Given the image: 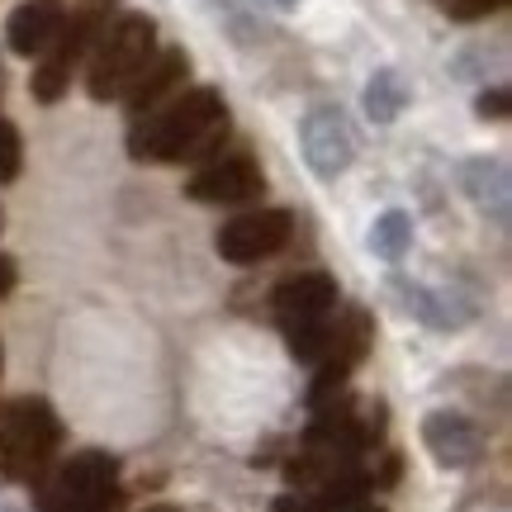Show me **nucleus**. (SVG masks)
Masks as SVG:
<instances>
[{
	"instance_id": "nucleus-1",
	"label": "nucleus",
	"mask_w": 512,
	"mask_h": 512,
	"mask_svg": "<svg viewBox=\"0 0 512 512\" xmlns=\"http://www.w3.org/2000/svg\"><path fill=\"white\" fill-rule=\"evenodd\" d=\"M228 138V110L214 86L176 95L166 110L147 114V124L128 133V152L138 162H200Z\"/></svg>"
},
{
	"instance_id": "nucleus-2",
	"label": "nucleus",
	"mask_w": 512,
	"mask_h": 512,
	"mask_svg": "<svg viewBox=\"0 0 512 512\" xmlns=\"http://www.w3.org/2000/svg\"><path fill=\"white\" fill-rule=\"evenodd\" d=\"M62 441V422L43 399H19L0 413V475L38 484Z\"/></svg>"
},
{
	"instance_id": "nucleus-3",
	"label": "nucleus",
	"mask_w": 512,
	"mask_h": 512,
	"mask_svg": "<svg viewBox=\"0 0 512 512\" xmlns=\"http://www.w3.org/2000/svg\"><path fill=\"white\" fill-rule=\"evenodd\" d=\"M38 512H119V465L105 451H81L38 479Z\"/></svg>"
},
{
	"instance_id": "nucleus-4",
	"label": "nucleus",
	"mask_w": 512,
	"mask_h": 512,
	"mask_svg": "<svg viewBox=\"0 0 512 512\" xmlns=\"http://www.w3.org/2000/svg\"><path fill=\"white\" fill-rule=\"evenodd\" d=\"M114 5H119V0H81L72 10V19H62L57 38L38 53L43 62L34 67V100L38 105L62 100V91L72 86V72L81 67V57L95 48V38H100V29H105V19H110Z\"/></svg>"
},
{
	"instance_id": "nucleus-5",
	"label": "nucleus",
	"mask_w": 512,
	"mask_h": 512,
	"mask_svg": "<svg viewBox=\"0 0 512 512\" xmlns=\"http://www.w3.org/2000/svg\"><path fill=\"white\" fill-rule=\"evenodd\" d=\"M152 53H157V24L147 15H124L110 34L95 38V57L86 72L91 100H119Z\"/></svg>"
},
{
	"instance_id": "nucleus-6",
	"label": "nucleus",
	"mask_w": 512,
	"mask_h": 512,
	"mask_svg": "<svg viewBox=\"0 0 512 512\" xmlns=\"http://www.w3.org/2000/svg\"><path fill=\"white\" fill-rule=\"evenodd\" d=\"M332 313H337V285L332 275L309 271V275H294L275 290V318L290 337V347L304 356V361H318V351L328 342L332 328Z\"/></svg>"
},
{
	"instance_id": "nucleus-7",
	"label": "nucleus",
	"mask_w": 512,
	"mask_h": 512,
	"mask_svg": "<svg viewBox=\"0 0 512 512\" xmlns=\"http://www.w3.org/2000/svg\"><path fill=\"white\" fill-rule=\"evenodd\" d=\"M290 238H294L290 209H252V214H238V219L223 223L214 247L233 266H256V261H271V256L285 252Z\"/></svg>"
},
{
	"instance_id": "nucleus-8",
	"label": "nucleus",
	"mask_w": 512,
	"mask_h": 512,
	"mask_svg": "<svg viewBox=\"0 0 512 512\" xmlns=\"http://www.w3.org/2000/svg\"><path fill=\"white\" fill-rule=\"evenodd\" d=\"M370 347V323L361 309H351L342 323H332L328 328V342L318 351V375H313V389H309V403L313 408H323V403L337 394V384L347 380L356 361L366 356Z\"/></svg>"
},
{
	"instance_id": "nucleus-9",
	"label": "nucleus",
	"mask_w": 512,
	"mask_h": 512,
	"mask_svg": "<svg viewBox=\"0 0 512 512\" xmlns=\"http://www.w3.org/2000/svg\"><path fill=\"white\" fill-rule=\"evenodd\" d=\"M299 147H304V162L313 166V176H342L356 157V138H351V124L347 114L337 110V105H318V110L304 114V124H299Z\"/></svg>"
},
{
	"instance_id": "nucleus-10",
	"label": "nucleus",
	"mask_w": 512,
	"mask_h": 512,
	"mask_svg": "<svg viewBox=\"0 0 512 512\" xmlns=\"http://www.w3.org/2000/svg\"><path fill=\"white\" fill-rule=\"evenodd\" d=\"M266 190V176L261 166L247 157V152H233V157H214L209 166H200L190 181H185V195L200 204H247Z\"/></svg>"
},
{
	"instance_id": "nucleus-11",
	"label": "nucleus",
	"mask_w": 512,
	"mask_h": 512,
	"mask_svg": "<svg viewBox=\"0 0 512 512\" xmlns=\"http://www.w3.org/2000/svg\"><path fill=\"white\" fill-rule=\"evenodd\" d=\"M422 441H427L432 460L446 465V470H465V465H475V460L484 456V432H479L465 413H451V408L427 413V422H422Z\"/></svg>"
},
{
	"instance_id": "nucleus-12",
	"label": "nucleus",
	"mask_w": 512,
	"mask_h": 512,
	"mask_svg": "<svg viewBox=\"0 0 512 512\" xmlns=\"http://www.w3.org/2000/svg\"><path fill=\"white\" fill-rule=\"evenodd\" d=\"M185 72H190V57H185L181 48H162V53H152V57H147V67L128 81V91H124L128 114H133V119L152 114L166 95L185 81Z\"/></svg>"
},
{
	"instance_id": "nucleus-13",
	"label": "nucleus",
	"mask_w": 512,
	"mask_h": 512,
	"mask_svg": "<svg viewBox=\"0 0 512 512\" xmlns=\"http://www.w3.org/2000/svg\"><path fill=\"white\" fill-rule=\"evenodd\" d=\"M62 19H67L62 15V0H24L15 15H10V24H5V43L19 57H38L57 38Z\"/></svg>"
},
{
	"instance_id": "nucleus-14",
	"label": "nucleus",
	"mask_w": 512,
	"mask_h": 512,
	"mask_svg": "<svg viewBox=\"0 0 512 512\" xmlns=\"http://www.w3.org/2000/svg\"><path fill=\"white\" fill-rule=\"evenodd\" d=\"M460 190L475 200V209H484L489 219L508 223V166L494 157H470L460 166Z\"/></svg>"
},
{
	"instance_id": "nucleus-15",
	"label": "nucleus",
	"mask_w": 512,
	"mask_h": 512,
	"mask_svg": "<svg viewBox=\"0 0 512 512\" xmlns=\"http://www.w3.org/2000/svg\"><path fill=\"white\" fill-rule=\"evenodd\" d=\"M389 290H394V299H399V304H403L408 313H413V318H422L427 328L451 332V328L460 323V313L451 309V304H441V299H437L432 290H427V285H413V280H394Z\"/></svg>"
},
{
	"instance_id": "nucleus-16",
	"label": "nucleus",
	"mask_w": 512,
	"mask_h": 512,
	"mask_svg": "<svg viewBox=\"0 0 512 512\" xmlns=\"http://www.w3.org/2000/svg\"><path fill=\"white\" fill-rule=\"evenodd\" d=\"M403 105H408V91H403L399 72L380 67V72L370 76V86H366V114H370V124H394V119L403 114Z\"/></svg>"
},
{
	"instance_id": "nucleus-17",
	"label": "nucleus",
	"mask_w": 512,
	"mask_h": 512,
	"mask_svg": "<svg viewBox=\"0 0 512 512\" xmlns=\"http://www.w3.org/2000/svg\"><path fill=\"white\" fill-rule=\"evenodd\" d=\"M408 247H413V219L403 209H384L370 228V252L384 256V261H399Z\"/></svg>"
},
{
	"instance_id": "nucleus-18",
	"label": "nucleus",
	"mask_w": 512,
	"mask_h": 512,
	"mask_svg": "<svg viewBox=\"0 0 512 512\" xmlns=\"http://www.w3.org/2000/svg\"><path fill=\"white\" fill-rule=\"evenodd\" d=\"M24 162V143H19V128L10 119H0V185H10L19 176Z\"/></svg>"
},
{
	"instance_id": "nucleus-19",
	"label": "nucleus",
	"mask_w": 512,
	"mask_h": 512,
	"mask_svg": "<svg viewBox=\"0 0 512 512\" xmlns=\"http://www.w3.org/2000/svg\"><path fill=\"white\" fill-rule=\"evenodd\" d=\"M508 0H446V15L460 19V24H470V19H484L494 15V10H503Z\"/></svg>"
},
{
	"instance_id": "nucleus-20",
	"label": "nucleus",
	"mask_w": 512,
	"mask_h": 512,
	"mask_svg": "<svg viewBox=\"0 0 512 512\" xmlns=\"http://www.w3.org/2000/svg\"><path fill=\"white\" fill-rule=\"evenodd\" d=\"M475 110H479V119H508V91H503V86L484 91L475 100Z\"/></svg>"
},
{
	"instance_id": "nucleus-21",
	"label": "nucleus",
	"mask_w": 512,
	"mask_h": 512,
	"mask_svg": "<svg viewBox=\"0 0 512 512\" xmlns=\"http://www.w3.org/2000/svg\"><path fill=\"white\" fill-rule=\"evenodd\" d=\"M10 290H15V261H10V256H0V299H5Z\"/></svg>"
},
{
	"instance_id": "nucleus-22",
	"label": "nucleus",
	"mask_w": 512,
	"mask_h": 512,
	"mask_svg": "<svg viewBox=\"0 0 512 512\" xmlns=\"http://www.w3.org/2000/svg\"><path fill=\"white\" fill-rule=\"evenodd\" d=\"M271 512H309V498H275V508Z\"/></svg>"
},
{
	"instance_id": "nucleus-23",
	"label": "nucleus",
	"mask_w": 512,
	"mask_h": 512,
	"mask_svg": "<svg viewBox=\"0 0 512 512\" xmlns=\"http://www.w3.org/2000/svg\"><path fill=\"white\" fill-rule=\"evenodd\" d=\"M347 512H384V508H370V503H351Z\"/></svg>"
},
{
	"instance_id": "nucleus-24",
	"label": "nucleus",
	"mask_w": 512,
	"mask_h": 512,
	"mask_svg": "<svg viewBox=\"0 0 512 512\" xmlns=\"http://www.w3.org/2000/svg\"><path fill=\"white\" fill-rule=\"evenodd\" d=\"M275 5H280V10H294V5H299V0H275Z\"/></svg>"
},
{
	"instance_id": "nucleus-25",
	"label": "nucleus",
	"mask_w": 512,
	"mask_h": 512,
	"mask_svg": "<svg viewBox=\"0 0 512 512\" xmlns=\"http://www.w3.org/2000/svg\"><path fill=\"white\" fill-rule=\"evenodd\" d=\"M0 95H5V72H0Z\"/></svg>"
}]
</instances>
